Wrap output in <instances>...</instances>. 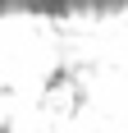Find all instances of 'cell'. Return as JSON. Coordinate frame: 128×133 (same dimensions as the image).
<instances>
[{
	"label": "cell",
	"mask_w": 128,
	"mask_h": 133,
	"mask_svg": "<svg viewBox=\"0 0 128 133\" xmlns=\"http://www.w3.org/2000/svg\"><path fill=\"white\" fill-rule=\"evenodd\" d=\"M46 106L60 110V115H73V110H78V87H73L69 74H55V78H51V87H46Z\"/></svg>",
	"instance_id": "1"
},
{
	"label": "cell",
	"mask_w": 128,
	"mask_h": 133,
	"mask_svg": "<svg viewBox=\"0 0 128 133\" xmlns=\"http://www.w3.org/2000/svg\"><path fill=\"white\" fill-rule=\"evenodd\" d=\"M0 133H9V129H5V124H0Z\"/></svg>",
	"instance_id": "2"
}]
</instances>
